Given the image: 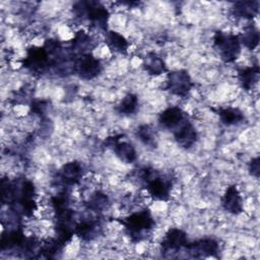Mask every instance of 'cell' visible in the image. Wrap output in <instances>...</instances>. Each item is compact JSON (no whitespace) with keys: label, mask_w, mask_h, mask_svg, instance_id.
Instances as JSON below:
<instances>
[{"label":"cell","mask_w":260,"mask_h":260,"mask_svg":"<svg viewBox=\"0 0 260 260\" xmlns=\"http://www.w3.org/2000/svg\"><path fill=\"white\" fill-rule=\"evenodd\" d=\"M185 248L195 257H206L214 256L219 250V245L214 239L207 238L187 244Z\"/></svg>","instance_id":"obj_12"},{"label":"cell","mask_w":260,"mask_h":260,"mask_svg":"<svg viewBox=\"0 0 260 260\" xmlns=\"http://www.w3.org/2000/svg\"><path fill=\"white\" fill-rule=\"evenodd\" d=\"M137 137L145 145L154 146L156 144L157 136L154 129L147 124L140 125L137 128Z\"/></svg>","instance_id":"obj_23"},{"label":"cell","mask_w":260,"mask_h":260,"mask_svg":"<svg viewBox=\"0 0 260 260\" xmlns=\"http://www.w3.org/2000/svg\"><path fill=\"white\" fill-rule=\"evenodd\" d=\"M176 142L183 148L192 147L198 138V133L194 125L186 119L175 130H173Z\"/></svg>","instance_id":"obj_9"},{"label":"cell","mask_w":260,"mask_h":260,"mask_svg":"<svg viewBox=\"0 0 260 260\" xmlns=\"http://www.w3.org/2000/svg\"><path fill=\"white\" fill-rule=\"evenodd\" d=\"M60 176L66 185H75L79 183L83 177V169L78 161H69L63 165Z\"/></svg>","instance_id":"obj_14"},{"label":"cell","mask_w":260,"mask_h":260,"mask_svg":"<svg viewBox=\"0 0 260 260\" xmlns=\"http://www.w3.org/2000/svg\"><path fill=\"white\" fill-rule=\"evenodd\" d=\"M259 67L257 65L242 68L238 71V79L245 90L253 89L259 81Z\"/></svg>","instance_id":"obj_16"},{"label":"cell","mask_w":260,"mask_h":260,"mask_svg":"<svg viewBox=\"0 0 260 260\" xmlns=\"http://www.w3.org/2000/svg\"><path fill=\"white\" fill-rule=\"evenodd\" d=\"M185 112L179 107H169L158 116L159 124L169 130H175L182 122L186 120Z\"/></svg>","instance_id":"obj_13"},{"label":"cell","mask_w":260,"mask_h":260,"mask_svg":"<svg viewBox=\"0 0 260 260\" xmlns=\"http://www.w3.org/2000/svg\"><path fill=\"white\" fill-rule=\"evenodd\" d=\"M221 205L223 209L231 214L238 215L243 212L244 201L237 186L232 185L226 188L221 197Z\"/></svg>","instance_id":"obj_10"},{"label":"cell","mask_w":260,"mask_h":260,"mask_svg":"<svg viewBox=\"0 0 260 260\" xmlns=\"http://www.w3.org/2000/svg\"><path fill=\"white\" fill-rule=\"evenodd\" d=\"M121 223L129 238L134 242H139L152 231L155 221L151 212L147 208H142L132 211L122 219Z\"/></svg>","instance_id":"obj_2"},{"label":"cell","mask_w":260,"mask_h":260,"mask_svg":"<svg viewBox=\"0 0 260 260\" xmlns=\"http://www.w3.org/2000/svg\"><path fill=\"white\" fill-rule=\"evenodd\" d=\"M107 143L113 148L115 155L125 164H132L137 158V152L135 147L128 141L120 140V138L113 137Z\"/></svg>","instance_id":"obj_11"},{"label":"cell","mask_w":260,"mask_h":260,"mask_svg":"<svg viewBox=\"0 0 260 260\" xmlns=\"http://www.w3.org/2000/svg\"><path fill=\"white\" fill-rule=\"evenodd\" d=\"M138 178L148 197L156 201H168L170 199L173 189V182L170 176L144 168L140 170Z\"/></svg>","instance_id":"obj_1"},{"label":"cell","mask_w":260,"mask_h":260,"mask_svg":"<svg viewBox=\"0 0 260 260\" xmlns=\"http://www.w3.org/2000/svg\"><path fill=\"white\" fill-rule=\"evenodd\" d=\"M142 66L144 70L150 75H160L167 71V66L164 59L156 53H148L142 59Z\"/></svg>","instance_id":"obj_15"},{"label":"cell","mask_w":260,"mask_h":260,"mask_svg":"<svg viewBox=\"0 0 260 260\" xmlns=\"http://www.w3.org/2000/svg\"><path fill=\"white\" fill-rule=\"evenodd\" d=\"M193 87V81L187 70L178 69L168 73L166 88L174 95L184 98Z\"/></svg>","instance_id":"obj_5"},{"label":"cell","mask_w":260,"mask_h":260,"mask_svg":"<svg viewBox=\"0 0 260 260\" xmlns=\"http://www.w3.org/2000/svg\"><path fill=\"white\" fill-rule=\"evenodd\" d=\"M105 43L111 51L117 54H125L127 53L129 48V43L126 40V38L115 30L106 31Z\"/></svg>","instance_id":"obj_17"},{"label":"cell","mask_w":260,"mask_h":260,"mask_svg":"<svg viewBox=\"0 0 260 260\" xmlns=\"http://www.w3.org/2000/svg\"><path fill=\"white\" fill-rule=\"evenodd\" d=\"M103 65L96 57H94L91 53L82 54L78 57L74 64V70L76 74L84 79L90 80L95 78L102 71Z\"/></svg>","instance_id":"obj_6"},{"label":"cell","mask_w":260,"mask_h":260,"mask_svg":"<svg viewBox=\"0 0 260 260\" xmlns=\"http://www.w3.org/2000/svg\"><path fill=\"white\" fill-rule=\"evenodd\" d=\"M259 161H260L259 157L256 156V157L252 158V160L249 164V172L255 178L259 177V173H260V171H259L260 170V162Z\"/></svg>","instance_id":"obj_24"},{"label":"cell","mask_w":260,"mask_h":260,"mask_svg":"<svg viewBox=\"0 0 260 260\" xmlns=\"http://www.w3.org/2000/svg\"><path fill=\"white\" fill-rule=\"evenodd\" d=\"M139 101L137 95L134 93H128L118 104L117 111L122 115H132L137 111Z\"/></svg>","instance_id":"obj_21"},{"label":"cell","mask_w":260,"mask_h":260,"mask_svg":"<svg viewBox=\"0 0 260 260\" xmlns=\"http://www.w3.org/2000/svg\"><path fill=\"white\" fill-rule=\"evenodd\" d=\"M108 203H109L108 196L100 190L92 192L86 201V205L88 209L96 212L106 208Z\"/></svg>","instance_id":"obj_22"},{"label":"cell","mask_w":260,"mask_h":260,"mask_svg":"<svg viewBox=\"0 0 260 260\" xmlns=\"http://www.w3.org/2000/svg\"><path fill=\"white\" fill-rule=\"evenodd\" d=\"M239 38L242 47L244 46L249 50H255L259 45V30L253 23L246 25L239 35Z\"/></svg>","instance_id":"obj_19"},{"label":"cell","mask_w":260,"mask_h":260,"mask_svg":"<svg viewBox=\"0 0 260 260\" xmlns=\"http://www.w3.org/2000/svg\"><path fill=\"white\" fill-rule=\"evenodd\" d=\"M218 116L221 123L225 126H235L242 123L245 119L244 114L238 108L228 107L218 110Z\"/></svg>","instance_id":"obj_20"},{"label":"cell","mask_w":260,"mask_h":260,"mask_svg":"<svg viewBox=\"0 0 260 260\" xmlns=\"http://www.w3.org/2000/svg\"><path fill=\"white\" fill-rule=\"evenodd\" d=\"M188 244L187 234L179 229L172 228L164 236L161 241V250L164 252H178L182 248H185Z\"/></svg>","instance_id":"obj_8"},{"label":"cell","mask_w":260,"mask_h":260,"mask_svg":"<svg viewBox=\"0 0 260 260\" xmlns=\"http://www.w3.org/2000/svg\"><path fill=\"white\" fill-rule=\"evenodd\" d=\"M236 17L244 19H253L259 12L258 1H239L232 8Z\"/></svg>","instance_id":"obj_18"},{"label":"cell","mask_w":260,"mask_h":260,"mask_svg":"<svg viewBox=\"0 0 260 260\" xmlns=\"http://www.w3.org/2000/svg\"><path fill=\"white\" fill-rule=\"evenodd\" d=\"M49 54L44 47H32L27 50L23 65L35 72H42L50 63Z\"/></svg>","instance_id":"obj_7"},{"label":"cell","mask_w":260,"mask_h":260,"mask_svg":"<svg viewBox=\"0 0 260 260\" xmlns=\"http://www.w3.org/2000/svg\"><path fill=\"white\" fill-rule=\"evenodd\" d=\"M213 47L220 59L225 63L236 61L242 51L239 35L218 30L213 36Z\"/></svg>","instance_id":"obj_3"},{"label":"cell","mask_w":260,"mask_h":260,"mask_svg":"<svg viewBox=\"0 0 260 260\" xmlns=\"http://www.w3.org/2000/svg\"><path fill=\"white\" fill-rule=\"evenodd\" d=\"M76 14L86 18L90 24L99 29L107 31V23L110 17L108 9L98 2H78L74 8Z\"/></svg>","instance_id":"obj_4"}]
</instances>
